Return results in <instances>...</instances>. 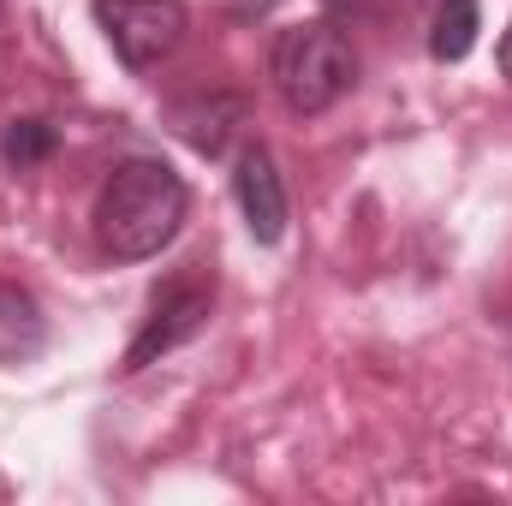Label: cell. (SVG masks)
Wrapping results in <instances>:
<instances>
[{"mask_svg":"<svg viewBox=\"0 0 512 506\" xmlns=\"http://www.w3.org/2000/svg\"><path fill=\"white\" fill-rule=\"evenodd\" d=\"M185 215H191V185L161 155H131L102 179L90 227H96L102 256L149 262V256H161L185 233Z\"/></svg>","mask_w":512,"mask_h":506,"instance_id":"1","label":"cell"},{"mask_svg":"<svg viewBox=\"0 0 512 506\" xmlns=\"http://www.w3.org/2000/svg\"><path fill=\"white\" fill-rule=\"evenodd\" d=\"M268 78H274V96H280V108L292 120H316V114H328L334 102L352 96L358 48L334 18H304V24L274 30Z\"/></svg>","mask_w":512,"mask_h":506,"instance_id":"2","label":"cell"},{"mask_svg":"<svg viewBox=\"0 0 512 506\" xmlns=\"http://www.w3.org/2000/svg\"><path fill=\"white\" fill-rule=\"evenodd\" d=\"M209 316H215V274H209L203 262H191L185 274H173V280H161V286L149 292V310H143L126 358H120V376H143V370L161 364L167 352L191 346V340L209 328Z\"/></svg>","mask_w":512,"mask_h":506,"instance_id":"3","label":"cell"},{"mask_svg":"<svg viewBox=\"0 0 512 506\" xmlns=\"http://www.w3.org/2000/svg\"><path fill=\"white\" fill-rule=\"evenodd\" d=\"M90 12L126 72H155L161 60L179 54V42L191 30L185 0H90Z\"/></svg>","mask_w":512,"mask_h":506,"instance_id":"4","label":"cell"},{"mask_svg":"<svg viewBox=\"0 0 512 506\" xmlns=\"http://www.w3.org/2000/svg\"><path fill=\"white\" fill-rule=\"evenodd\" d=\"M233 197H239V215H245V233L256 245H280L286 227H292V197H286V179L268 155V143H245L233 155Z\"/></svg>","mask_w":512,"mask_h":506,"instance_id":"5","label":"cell"},{"mask_svg":"<svg viewBox=\"0 0 512 506\" xmlns=\"http://www.w3.org/2000/svg\"><path fill=\"white\" fill-rule=\"evenodd\" d=\"M42 352H48V316H42L36 292L0 280V370L36 364Z\"/></svg>","mask_w":512,"mask_h":506,"instance_id":"6","label":"cell"},{"mask_svg":"<svg viewBox=\"0 0 512 506\" xmlns=\"http://www.w3.org/2000/svg\"><path fill=\"white\" fill-rule=\"evenodd\" d=\"M245 126V96H197L173 108V131L197 149V155H227L233 131Z\"/></svg>","mask_w":512,"mask_h":506,"instance_id":"7","label":"cell"},{"mask_svg":"<svg viewBox=\"0 0 512 506\" xmlns=\"http://www.w3.org/2000/svg\"><path fill=\"white\" fill-rule=\"evenodd\" d=\"M477 30H483V0H435L429 60H435V66H459V60H471Z\"/></svg>","mask_w":512,"mask_h":506,"instance_id":"8","label":"cell"},{"mask_svg":"<svg viewBox=\"0 0 512 506\" xmlns=\"http://www.w3.org/2000/svg\"><path fill=\"white\" fill-rule=\"evenodd\" d=\"M54 149H60V126L42 120V114H18V120L0 126V161L12 173H30V167L54 161Z\"/></svg>","mask_w":512,"mask_h":506,"instance_id":"9","label":"cell"},{"mask_svg":"<svg viewBox=\"0 0 512 506\" xmlns=\"http://www.w3.org/2000/svg\"><path fill=\"white\" fill-rule=\"evenodd\" d=\"M495 66H501V78L512 84V18H507V30H501V42H495Z\"/></svg>","mask_w":512,"mask_h":506,"instance_id":"10","label":"cell"},{"mask_svg":"<svg viewBox=\"0 0 512 506\" xmlns=\"http://www.w3.org/2000/svg\"><path fill=\"white\" fill-rule=\"evenodd\" d=\"M0 12H6V0H0Z\"/></svg>","mask_w":512,"mask_h":506,"instance_id":"11","label":"cell"}]
</instances>
